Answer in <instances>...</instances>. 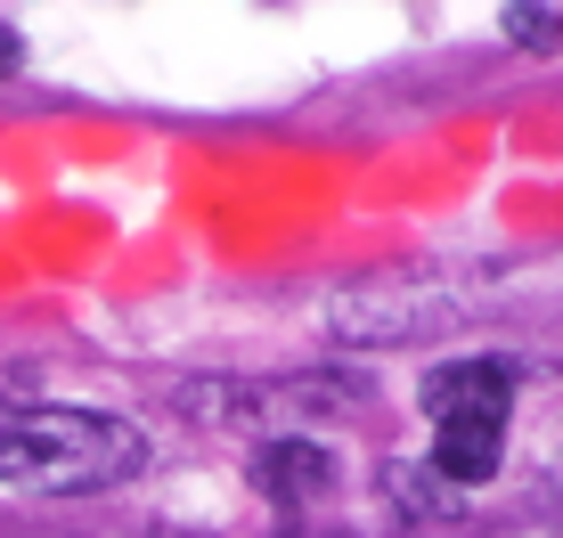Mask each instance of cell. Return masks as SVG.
Here are the masks:
<instances>
[{
    "label": "cell",
    "instance_id": "6da1fadb",
    "mask_svg": "<svg viewBox=\"0 0 563 538\" xmlns=\"http://www.w3.org/2000/svg\"><path fill=\"white\" fill-rule=\"evenodd\" d=\"M147 466V440L123 416L90 408H42V400H0V482L9 490H114Z\"/></svg>",
    "mask_w": 563,
    "mask_h": 538
},
{
    "label": "cell",
    "instance_id": "7a4b0ae2",
    "mask_svg": "<svg viewBox=\"0 0 563 538\" xmlns=\"http://www.w3.org/2000/svg\"><path fill=\"white\" fill-rule=\"evenodd\" d=\"M424 416H433V473L450 490H482L507 457L515 416V368L507 359H450L424 376Z\"/></svg>",
    "mask_w": 563,
    "mask_h": 538
},
{
    "label": "cell",
    "instance_id": "3957f363",
    "mask_svg": "<svg viewBox=\"0 0 563 538\" xmlns=\"http://www.w3.org/2000/svg\"><path fill=\"white\" fill-rule=\"evenodd\" d=\"M474 302H482V278H465V269H417V278H376L360 294H343L327 311V326L343 343H424L441 326L474 318Z\"/></svg>",
    "mask_w": 563,
    "mask_h": 538
},
{
    "label": "cell",
    "instance_id": "277c9868",
    "mask_svg": "<svg viewBox=\"0 0 563 538\" xmlns=\"http://www.w3.org/2000/svg\"><path fill=\"white\" fill-rule=\"evenodd\" d=\"M327 449L319 440H302V433H286V440H269L262 449V490H278V497H310V490H327Z\"/></svg>",
    "mask_w": 563,
    "mask_h": 538
},
{
    "label": "cell",
    "instance_id": "5b68a950",
    "mask_svg": "<svg viewBox=\"0 0 563 538\" xmlns=\"http://www.w3.org/2000/svg\"><path fill=\"white\" fill-rule=\"evenodd\" d=\"M555 482H563V466H555Z\"/></svg>",
    "mask_w": 563,
    "mask_h": 538
}]
</instances>
